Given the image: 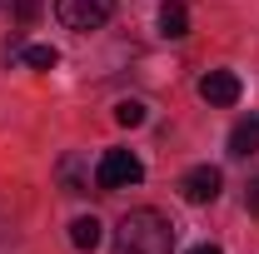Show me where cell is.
I'll return each instance as SVG.
<instances>
[{"mask_svg": "<svg viewBox=\"0 0 259 254\" xmlns=\"http://www.w3.org/2000/svg\"><path fill=\"white\" fill-rule=\"evenodd\" d=\"M220 190H225V175H220L214 164H194L190 175L180 180V194H185L190 204H214Z\"/></svg>", "mask_w": 259, "mask_h": 254, "instance_id": "obj_4", "label": "cell"}, {"mask_svg": "<svg viewBox=\"0 0 259 254\" xmlns=\"http://www.w3.org/2000/svg\"><path fill=\"white\" fill-rule=\"evenodd\" d=\"M244 209L259 220V180H249V190H244Z\"/></svg>", "mask_w": 259, "mask_h": 254, "instance_id": "obj_13", "label": "cell"}, {"mask_svg": "<svg viewBox=\"0 0 259 254\" xmlns=\"http://www.w3.org/2000/svg\"><path fill=\"white\" fill-rule=\"evenodd\" d=\"M80 164H85V159H80V155L60 159V180H65V194H85V190H90V185L80 180Z\"/></svg>", "mask_w": 259, "mask_h": 254, "instance_id": "obj_10", "label": "cell"}, {"mask_svg": "<svg viewBox=\"0 0 259 254\" xmlns=\"http://www.w3.org/2000/svg\"><path fill=\"white\" fill-rule=\"evenodd\" d=\"M115 120H120L125 130L145 125V105H140V100H120V105H115Z\"/></svg>", "mask_w": 259, "mask_h": 254, "instance_id": "obj_11", "label": "cell"}, {"mask_svg": "<svg viewBox=\"0 0 259 254\" xmlns=\"http://www.w3.org/2000/svg\"><path fill=\"white\" fill-rule=\"evenodd\" d=\"M190 254H225L220 244H199V249H190Z\"/></svg>", "mask_w": 259, "mask_h": 254, "instance_id": "obj_14", "label": "cell"}, {"mask_svg": "<svg viewBox=\"0 0 259 254\" xmlns=\"http://www.w3.org/2000/svg\"><path fill=\"white\" fill-rule=\"evenodd\" d=\"M175 249V224L160 209H130L115 224V254H169Z\"/></svg>", "mask_w": 259, "mask_h": 254, "instance_id": "obj_1", "label": "cell"}, {"mask_svg": "<svg viewBox=\"0 0 259 254\" xmlns=\"http://www.w3.org/2000/svg\"><path fill=\"white\" fill-rule=\"evenodd\" d=\"M145 180V164H140V155H130V150H105L95 164V185L105 194L115 190H130V185H140Z\"/></svg>", "mask_w": 259, "mask_h": 254, "instance_id": "obj_2", "label": "cell"}, {"mask_svg": "<svg viewBox=\"0 0 259 254\" xmlns=\"http://www.w3.org/2000/svg\"><path fill=\"white\" fill-rule=\"evenodd\" d=\"M55 15H60L65 30H100L110 15H115V0H55Z\"/></svg>", "mask_w": 259, "mask_h": 254, "instance_id": "obj_3", "label": "cell"}, {"mask_svg": "<svg viewBox=\"0 0 259 254\" xmlns=\"http://www.w3.org/2000/svg\"><path fill=\"white\" fill-rule=\"evenodd\" d=\"M15 55L30 65V70H55V65H60V50H55V45H20Z\"/></svg>", "mask_w": 259, "mask_h": 254, "instance_id": "obj_9", "label": "cell"}, {"mask_svg": "<svg viewBox=\"0 0 259 254\" xmlns=\"http://www.w3.org/2000/svg\"><path fill=\"white\" fill-rule=\"evenodd\" d=\"M35 15H40V0H15V20L20 25H30Z\"/></svg>", "mask_w": 259, "mask_h": 254, "instance_id": "obj_12", "label": "cell"}, {"mask_svg": "<svg viewBox=\"0 0 259 254\" xmlns=\"http://www.w3.org/2000/svg\"><path fill=\"white\" fill-rule=\"evenodd\" d=\"M0 5H5V0H0Z\"/></svg>", "mask_w": 259, "mask_h": 254, "instance_id": "obj_15", "label": "cell"}, {"mask_svg": "<svg viewBox=\"0 0 259 254\" xmlns=\"http://www.w3.org/2000/svg\"><path fill=\"white\" fill-rule=\"evenodd\" d=\"M100 239H105V229H100V220H95V215H80V220L70 224V244H75L80 254L100 249Z\"/></svg>", "mask_w": 259, "mask_h": 254, "instance_id": "obj_7", "label": "cell"}, {"mask_svg": "<svg viewBox=\"0 0 259 254\" xmlns=\"http://www.w3.org/2000/svg\"><path fill=\"white\" fill-rule=\"evenodd\" d=\"M160 35H169V40L190 35V10H185L180 0H164L160 5Z\"/></svg>", "mask_w": 259, "mask_h": 254, "instance_id": "obj_8", "label": "cell"}, {"mask_svg": "<svg viewBox=\"0 0 259 254\" xmlns=\"http://www.w3.org/2000/svg\"><path fill=\"white\" fill-rule=\"evenodd\" d=\"M229 155L234 159L259 155V115H249V120H239V125L229 130Z\"/></svg>", "mask_w": 259, "mask_h": 254, "instance_id": "obj_6", "label": "cell"}, {"mask_svg": "<svg viewBox=\"0 0 259 254\" xmlns=\"http://www.w3.org/2000/svg\"><path fill=\"white\" fill-rule=\"evenodd\" d=\"M199 95L209 100V105H234L239 100V75L234 70H209L199 80Z\"/></svg>", "mask_w": 259, "mask_h": 254, "instance_id": "obj_5", "label": "cell"}]
</instances>
